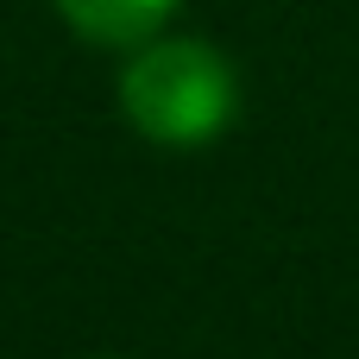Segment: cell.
<instances>
[{"mask_svg": "<svg viewBox=\"0 0 359 359\" xmlns=\"http://www.w3.org/2000/svg\"><path fill=\"white\" fill-rule=\"evenodd\" d=\"M120 114L139 139L189 151L233 126L240 76L221 57V44L196 32H158L120 63Z\"/></svg>", "mask_w": 359, "mask_h": 359, "instance_id": "cell-1", "label": "cell"}, {"mask_svg": "<svg viewBox=\"0 0 359 359\" xmlns=\"http://www.w3.org/2000/svg\"><path fill=\"white\" fill-rule=\"evenodd\" d=\"M50 6L63 13V25L76 38L107 44V50H139L177 13V0H50Z\"/></svg>", "mask_w": 359, "mask_h": 359, "instance_id": "cell-2", "label": "cell"}]
</instances>
